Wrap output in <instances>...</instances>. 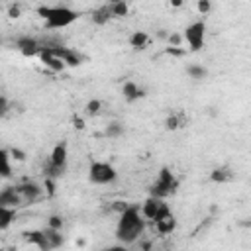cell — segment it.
Returning a JSON list of instances; mask_svg holds the SVG:
<instances>
[{"instance_id":"29","label":"cell","mask_w":251,"mask_h":251,"mask_svg":"<svg viewBox=\"0 0 251 251\" xmlns=\"http://www.w3.org/2000/svg\"><path fill=\"white\" fill-rule=\"evenodd\" d=\"M10 155H12V159H16V161H24V159H25V153H24L22 149H18V147L10 149Z\"/></svg>"},{"instance_id":"28","label":"cell","mask_w":251,"mask_h":251,"mask_svg":"<svg viewBox=\"0 0 251 251\" xmlns=\"http://www.w3.org/2000/svg\"><path fill=\"white\" fill-rule=\"evenodd\" d=\"M165 124H167V129H176V127H180V126H178V118H176V116H169Z\"/></svg>"},{"instance_id":"31","label":"cell","mask_w":251,"mask_h":251,"mask_svg":"<svg viewBox=\"0 0 251 251\" xmlns=\"http://www.w3.org/2000/svg\"><path fill=\"white\" fill-rule=\"evenodd\" d=\"M6 112H8V98L6 96H0V114L6 116Z\"/></svg>"},{"instance_id":"11","label":"cell","mask_w":251,"mask_h":251,"mask_svg":"<svg viewBox=\"0 0 251 251\" xmlns=\"http://www.w3.org/2000/svg\"><path fill=\"white\" fill-rule=\"evenodd\" d=\"M22 194L18 192L16 186H8L0 192V206H8V208H16L20 202H22Z\"/></svg>"},{"instance_id":"18","label":"cell","mask_w":251,"mask_h":251,"mask_svg":"<svg viewBox=\"0 0 251 251\" xmlns=\"http://www.w3.org/2000/svg\"><path fill=\"white\" fill-rule=\"evenodd\" d=\"M155 226H157V231L165 235V233H171V231L176 227V220H175V216H173V214H169V216L161 218L159 222H155Z\"/></svg>"},{"instance_id":"14","label":"cell","mask_w":251,"mask_h":251,"mask_svg":"<svg viewBox=\"0 0 251 251\" xmlns=\"http://www.w3.org/2000/svg\"><path fill=\"white\" fill-rule=\"evenodd\" d=\"M16 188H18V192L22 194L24 200H35V198L39 196V192H41V188H39L35 182H24V184H18Z\"/></svg>"},{"instance_id":"1","label":"cell","mask_w":251,"mask_h":251,"mask_svg":"<svg viewBox=\"0 0 251 251\" xmlns=\"http://www.w3.org/2000/svg\"><path fill=\"white\" fill-rule=\"evenodd\" d=\"M143 229H145V218L141 214V208L139 206H127L120 214V220L116 226V237L122 245H129L141 237Z\"/></svg>"},{"instance_id":"20","label":"cell","mask_w":251,"mask_h":251,"mask_svg":"<svg viewBox=\"0 0 251 251\" xmlns=\"http://www.w3.org/2000/svg\"><path fill=\"white\" fill-rule=\"evenodd\" d=\"M45 235H47L49 251H53V249L61 247V243H63V235H61V231H59V229H51V227H47V229H45Z\"/></svg>"},{"instance_id":"27","label":"cell","mask_w":251,"mask_h":251,"mask_svg":"<svg viewBox=\"0 0 251 251\" xmlns=\"http://www.w3.org/2000/svg\"><path fill=\"white\" fill-rule=\"evenodd\" d=\"M196 8H198V12H200V14H208V12H210V8H212V4H210L208 0H200V2L196 4Z\"/></svg>"},{"instance_id":"21","label":"cell","mask_w":251,"mask_h":251,"mask_svg":"<svg viewBox=\"0 0 251 251\" xmlns=\"http://www.w3.org/2000/svg\"><path fill=\"white\" fill-rule=\"evenodd\" d=\"M0 163H2V178H8L12 175V167H10V151L8 149H2L0 151Z\"/></svg>"},{"instance_id":"9","label":"cell","mask_w":251,"mask_h":251,"mask_svg":"<svg viewBox=\"0 0 251 251\" xmlns=\"http://www.w3.org/2000/svg\"><path fill=\"white\" fill-rule=\"evenodd\" d=\"M49 51H53V53H55L65 65H69V67H78L80 61H82V57H80L76 51H73V49H69V47H65V45L55 47V49H49Z\"/></svg>"},{"instance_id":"22","label":"cell","mask_w":251,"mask_h":251,"mask_svg":"<svg viewBox=\"0 0 251 251\" xmlns=\"http://www.w3.org/2000/svg\"><path fill=\"white\" fill-rule=\"evenodd\" d=\"M124 133V126L120 124V122H110L108 126H106V129H104V135L106 137H120Z\"/></svg>"},{"instance_id":"32","label":"cell","mask_w":251,"mask_h":251,"mask_svg":"<svg viewBox=\"0 0 251 251\" xmlns=\"http://www.w3.org/2000/svg\"><path fill=\"white\" fill-rule=\"evenodd\" d=\"M73 124H75V127H76V129H84V120H82V118L75 116V118H73Z\"/></svg>"},{"instance_id":"16","label":"cell","mask_w":251,"mask_h":251,"mask_svg":"<svg viewBox=\"0 0 251 251\" xmlns=\"http://www.w3.org/2000/svg\"><path fill=\"white\" fill-rule=\"evenodd\" d=\"M149 35H147V31H133L131 35H129V45L133 47V49H145L147 45H149Z\"/></svg>"},{"instance_id":"17","label":"cell","mask_w":251,"mask_h":251,"mask_svg":"<svg viewBox=\"0 0 251 251\" xmlns=\"http://www.w3.org/2000/svg\"><path fill=\"white\" fill-rule=\"evenodd\" d=\"M210 178H212L214 182H227V180L233 178V173H231L229 167H216V169L210 173Z\"/></svg>"},{"instance_id":"8","label":"cell","mask_w":251,"mask_h":251,"mask_svg":"<svg viewBox=\"0 0 251 251\" xmlns=\"http://www.w3.org/2000/svg\"><path fill=\"white\" fill-rule=\"evenodd\" d=\"M16 47L22 55L25 57H35V55H41L43 47H41V41L31 37V35H24V37H18L16 39Z\"/></svg>"},{"instance_id":"7","label":"cell","mask_w":251,"mask_h":251,"mask_svg":"<svg viewBox=\"0 0 251 251\" xmlns=\"http://www.w3.org/2000/svg\"><path fill=\"white\" fill-rule=\"evenodd\" d=\"M182 37H184V41L188 43L190 51H200V49L204 47V39H206V24H204L202 20L192 22V24L184 29Z\"/></svg>"},{"instance_id":"19","label":"cell","mask_w":251,"mask_h":251,"mask_svg":"<svg viewBox=\"0 0 251 251\" xmlns=\"http://www.w3.org/2000/svg\"><path fill=\"white\" fill-rule=\"evenodd\" d=\"M14 218H16V208L0 206V229H8V226L12 224Z\"/></svg>"},{"instance_id":"15","label":"cell","mask_w":251,"mask_h":251,"mask_svg":"<svg viewBox=\"0 0 251 251\" xmlns=\"http://www.w3.org/2000/svg\"><path fill=\"white\" fill-rule=\"evenodd\" d=\"M110 18H114L112 16V8H110V4H104V6H100V8H96L94 12H92V22L94 24H106Z\"/></svg>"},{"instance_id":"4","label":"cell","mask_w":251,"mask_h":251,"mask_svg":"<svg viewBox=\"0 0 251 251\" xmlns=\"http://www.w3.org/2000/svg\"><path fill=\"white\" fill-rule=\"evenodd\" d=\"M176 186H178V182H176V178H175V175L167 169V167H163L161 171H159V175H157V178H155V182L151 184V196H157V198H167L169 194H173L175 190H176Z\"/></svg>"},{"instance_id":"6","label":"cell","mask_w":251,"mask_h":251,"mask_svg":"<svg viewBox=\"0 0 251 251\" xmlns=\"http://www.w3.org/2000/svg\"><path fill=\"white\" fill-rule=\"evenodd\" d=\"M141 214L145 220H151V222H159L161 218L173 214L169 204L163 200V198H157V196H149L143 204H141Z\"/></svg>"},{"instance_id":"12","label":"cell","mask_w":251,"mask_h":251,"mask_svg":"<svg viewBox=\"0 0 251 251\" xmlns=\"http://www.w3.org/2000/svg\"><path fill=\"white\" fill-rule=\"evenodd\" d=\"M25 241H29L31 245L39 247L41 251H49V245H47V235H45V229H33V231H25Z\"/></svg>"},{"instance_id":"13","label":"cell","mask_w":251,"mask_h":251,"mask_svg":"<svg viewBox=\"0 0 251 251\" xmlns=\"http://www.w3.org/2000/svg\"><path fill=\"white\" fill-rule=\"evenodd\" d=\"M122 92H124V98H126L127 102H133V100H137V98L145 96V90H143V88H139L133 80H126V82H124V86H122Z\"/></svg>"},{"instance_id":"24","label":"cell","mask_w":251,"mask_h":251,"mask_svg":"<svg viewBox=\"0 0 251 251\" xmlns=\"http://www.w3.org/2000/svg\"><path fill=\"white\" fill-rule=\"evenodd\" d=\"M186 73H188L190 78H196V80H200V78H204L208 75V71L204 67H200V65H188Z\"/></svg>"},{"instance_id":"2","label":"cell","mask_w":251,"mask_h":251,"mask_svg":"<svg viewBox=\"0 0 251 251\" xmlns=\"http://www.w3.org/2000/svg\"><path fill=\"white\" fill-rule=\"evenodd\" d=\"M35 12L45 20L49 29H63L78 18V14L67 6H37Z\"/></svg>"},{"instance_id":"30","label":"cell","mask_w":251,"mask_h":251,"mask_svg":"<svg viewBox=\"0 0 251 251\" xmlns=\"http://www.w3.org/2000/svg\"><path fill=\"white\" fill-rule=\"evenodd\" d=\"M182 39H184V37H182V35H178V33H173V35H169V43H171V45H175V47H178Z\"/></svg>"},{"instance_id":"34","label":"cell","mask_w":251,"mask_h":251,"mask_svg":"<svg viewBox=\"0 0 251 251\" xmlns=\"http://www.w3.org/2000/svg\"><path fill=\"white\" fill-rule=\"evenodd\" d=\"M10 16L12 18H18L20 16V8L18 6H10Z\"/></svg>"},{"instance_id":"26","label":"cell","mask_w":251,"mask_h":251,"mask_svg":"<svg viewBox=\"0 0 251 251\" xmlns=\"http://www.w3.org/2000/svg\"><path fill=\"white\" fill-rule=\"evenodd\" d=\"M47 227H51V229H59V231H61V227H63V218L57 216V214L49 216V220H47Z\"/></svg>"},{"instance_id":"3","label":"cell","mask_w":251,"mask_h":251,"mask_svg":"<svg viewBox=\"0 0 251 251\" xmlns=\"http://www.w3.org/2000/svg\"><path fill=\"white\" fill-rule=\"evenodd\" d=\"M67 157H69V147L65 141H59L51 155H49V163L45 167V175L49 178H59L61 175H65V169H67Z\"/></svg>"},{"instance_id":"23","label":"cell","mask_w":251,"mask_h":251,"mask_svg":"<svg viewBox=\"0 0 251 251\" xmlns=\"http://www.w3.org/2000/svg\"><path fill=\"white\" fill-rule=\"evenodd\" d=\"M110 8H112V16L114 18H124V16L129 14V6L126 2H112Z\"/></svg>"},{"instance_id":"25","label":"cell","mask_w":251,"mask_h":251,"mask_svg":"<svg viewBox=\"0 0 251 251\" xmlns=\"http://www.w3.org/2000/svg\"><path fill=\"white\" fill-rule=\"evenodd\" d=\"M100 108H102V102L100 100H90L86 104L84 112H86V116H96V114H100Z\"/></svg>"},{"instance_id":"33","label":"cell","mask_w":251,"mask_h":251,"mask_svg":"<svg viewBox=\"0 0 251 251\" xmlns=\"http://www.w3.org/2000/svg\"><path fill=\"white\" fill-rule=\"evenodd\" d=\"M102 251H127V249H126V245H122V243H120V245H110V247H104Z\"/></svg>"},{"instance_id":"10","label":"cell","mask_w":251,"mask_h":251,"mask_svg":"<svg viewBox=\"0 0 251 251\" xmlns=\"http://www.w3.org/2000/svg\"><path fill=\"white\" fill-rule=\"evenodd\" d=\"M39 59H41V63H43L47 69H51L53 73H61V71L67 67V65H65L53 51H49V49H43L41 55H39Z\"/></svg>"},{"instance_id":"5","label":"cell","mask_w":251,"mask_h":251,"mask_svg":"<svg viewBox=\"0 0 251 251\" xmlns=\"http://www.w3.org/2000/svg\"><path fill=\"white\" fill-rule=\"evenodd\" d=\"M118 178V173L114 165L104 163V161H92L88 167V180L92 184H110Z\"/></svg>"}]
</instances>
